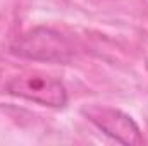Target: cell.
<instances>
[{
	"mask_svg": "<svg viewBox=\"0 0 148 146\" xmlns=\"http://www.w3.org/2000/svg\"><path fill=\"white\" fill-rule=\"evenodd\" d=\"M9 50L16 57L36 62L69 64L74 59V45L71 40L47 26L33 28L17 36Z\"/></svg>",
	"mask_w": 148,
	"mask_h": 146,
	"instance_id": "cell-1",
	"label": "cell"
},
{
	"mask_svg": "<svg viewBox=\"0 0 148 146\" xmlns=\"http://www.w3.org/2000/svg\"><path fill=\"white\" fill-rule=\"evenodd\" d=\"M7 93L12 96L24 98L45 107L60 108L67 103V89L60 79L41 72H26L14 76L7 86Z\"/></svg>",
	"mask_w": 148,
	"mask_h": 146,
	"instance_id": "cell-2",
	"label": "cell"
},
{
	"mask_svg": "<svg viewBox=\"0 0 148 146\" xmlns=\"http://www.w3.org/2000/svg\"><path fill=\"white\" fill-rule=\"evenodd\" d=\"M83 115L109 138L124 145H141L143 136L138 124L122 110L91 105L83 108Z\"/></svg>",
	"mask_w": 148,
	"mask_h": 146,
	"instance_id": "cell-3",
	"label": "cell"
}]
</instances>
